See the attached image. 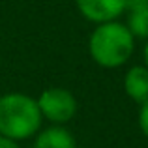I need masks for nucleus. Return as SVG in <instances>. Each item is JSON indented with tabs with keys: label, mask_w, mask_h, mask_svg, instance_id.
I'll list each match as a JSON object with an SVG mask.
<instances>
[{
	"label": "nucleus",
	"mask_w": 148,
	"mask_h": 148,
	"mask_svg": "<svg viewBox=\"0 0 148 148\" xmlns=\"http://www.w3.org/2000/svg\"><path fill=\"white\" fill-rule=\"evenodd\" d=\"M124 92L127 98L137 101L139 105L148 101V68L143 66H133L124 75Z\"/></svg>",
	"instance_id": "39448f33"
},
{
	"label": "nucleus",
	"mask_w": 148,
	"mask_h": 148,
	"mask_svg": "<svg viewBox=\"0 0 148 148\" xmlns=\"http://www.w3.org/2000/svg\"><path fill=\"white\" fill-rule=\"evenodd\" d=\"M0 148H21V146H19V143H15V141H11V139L0 135Z\"/></svg>",
	"instance_id": "1a4fd4ad"
},
{
	"label": "nucleus",
	"mask_w": 148,
	"mask_h": 148,
	"mask_svg": "<svg viewBox=\"0 0 148 148\" xmlns=\"http://www.w3.org/2000/svg\"><path fill=\"white\" fill-rule=\"evenodd\" d=\"M143 56H145V66L148 68V41H146L145 49H143Z\"/></svg>",
	"instance_id": "9b49d317"
},
{
	"label": "nucleus",
	"mask_w": 148,
	"mask_h": 148,
	"mask_svg": "<svg viewBox=\"0 0 148 148\" xmlns=\"http://www.w3.org/2000/svg\"><path fill=\"white\" fill-rule=\"evenodd\" d=\"M126 13H127L126 26L131 32V36L148 41V2L141 4L137 8H131Z\"/></svg>",
	"instance_id": "0eeeda50"
},
{
	"label": "nucleus",
	"mask_w": 148,
	"mask_h": 148,
	"mask_svg": "<svg viewBox=\"0 0 148 148\" xmlns=\"http://www.w3.org/2000/svg\"><path fill=\"white\" fill-rule=\"evenodd\" d=\"M30 148H77V143L71 131L64 126H51L38 131Z\"/></svg>",
	"instance_id": "423d86ee"
},
{
	"label": "nucleus",
	"mask_w": 148,
	"mask_h": 148,
	"mask_svg": "<svg viewBox=\"0 0 148 148\" xmlns=\"http://www.w3.org/2000/svg\"><path fill=\"white\" fill-rule=\"evenodd\" d=\"M40 107L41 118L49 120L53 126H64L75 116L77 112V99L69 90L60 86L45 88L36 98Z\"/></svg>",
	"instance_id": "7ed1b4c3"
},
{
	"label": "nucleus",
	"mask_w": 148,
	"mask_h": 148,
	"mask_svg": "<svg viewBox=\"0 0 148 148\" xmlns=\"http://www.w3.org/2000/svg\"><path fill=\"white\" fill-rule=\"evenodd\" d=\"M41 112L36 99L23 92L0 96V135L19 143L36 137L41 130Z\"/></svg>",
	"instance_id": "f03ea898"
},
{
	"label": "nucleus",
	"mask_w": 148,
	"mask_h": 148,
	"mask_svg": "<svg viewBox=\"0 0 148 148\" xmlns=\"http://www.w3.org/2000/svg\"><path fill=\"white\" fill-rule=\"evenodd\" d=\"M139 127H141L143 135L148 139V101L145 103H141V107H139Z\"/></svg>",
	"instance_id": "6e6552de"
},
{
	"label": "nucleus",
	"mask_w": 148,
	"mask_h": 148,
	"mask_svg": "<svg viewBox=\"0 0 148 148\" xmlns=\"http://www.w3.org/2000/svg\"><path fill=\"white\" fill-rule=\"evenodd\" d=\"M75 4L79 13L94 25L118 21L126 13V0H75Z\"/></svg>",
	"instance_id": "20e7f679"
},
{
	"label": "nucleus",
	"mask_w": 148,
	"mask_h": 148,
	"mask_svg": "<svg viewBox=\"0 0 148 148\" xmlns=\"http://www.w3.org/2000/svg\"><path fill=\"white\" fill-rule=\"evenodd\" d=\"M145 2H148V0H126V11L131 10V8L141 6V4H145Z\"/></svg>",
	"instance_id": "9d476101"
},
{
	"label": "nucleus",
	"mask_w": 148,
	"mask_h": 148,
	"mask_svg": "<svg viewBox=\"0 0 148 148\" xmlns=\"http://www.w3.org/2000/svg\"><path fill=\"white\" fill-rule=\"evenodd\" d=\"M135 51V38L127 30L126 23L112 21L96 25L88 40V53L101 68L114 69L124 66Z\"/></svg>",
	"instance_id": "f257e3e1"
}]
</instances>
